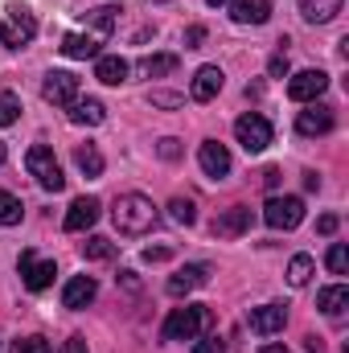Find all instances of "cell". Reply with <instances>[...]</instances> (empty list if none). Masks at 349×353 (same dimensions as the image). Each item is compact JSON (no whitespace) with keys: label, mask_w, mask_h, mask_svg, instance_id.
Masks as SVG:
<instances>
[{"label":"cell","mask_w":349,"mask_h":353,"mask_svg":"<svg viewBox=\"0 0 349 353\" xmlns=\"http://www.w3.org/2000/svg\"><path fill=\"white\" fill-rule=\"evenodd\" d=\"M157 218H161V214H157L152 197H144V193H119L115 205H111V222H115V230L128 234V239L148 234V230L157 226Z\"/></svg>","instance_id":"cell-1"},{"label":"cell","mask_w":349,"mask_h":353,"mask_svg":"<svg viewBox=\"0 0 349 353\" xmlns=\"http://www.w3.org/2000/svg\"><path fill=\"white\" fill-rule=\"evenodd\" d=\"M206 321H210L206 304H185V308H173V312H169V321H165V329H161V337H165V341H197V337H201V329H206Z\"/></svg>","instance_id":"cell-2"},{"label":"cell","mask_w":349,"mask_h":353,"mask_svg":"<svg viewBox=\"0 0 349 353\" xmlns=\"http://www.w3.org/2000/svg\"><path fill=\"white\" fill-rule=\"evenodd\" d=\"M33 33H37L33 12H29L25 4H8V12H4V21H0V46H4V50H21V46L33 41Z\"/></svg>","instance_id":"cell-3"},{"label":"cell","mask_w":349,"mask_h":353,"mask_svg":"<svg viewBox=\"0 0 349 353\" xmlns=\"http://www.w3.org/2000/svg\"><path fill=\"white\" fill-rule=\"evenodd\" d=\"M25 169L37 176V185H41V189H50V193H58V189L66 185V176H62V165H58L54 148H46V144H33V148L25 152Z\"/></svg>","instance_id":"cell-4"},{"label":"cell","mask_w":349,"mask_h":353,"mask_svg":"<svg viewBox=\"0 0 349 353\" xmlns=\"http://www.w3.org/2000/svg\"><path fill=\"white\" fill-rule=\"evenodd\" d=\"M263 222H267L271 230H296V226L304 222V201H300V197H267Z\"/></svg>","instance_id":"cell-5"},{"label":"cell","mask_w":349,"mask_h":353,"mask_svg":"<svg viewBox=\"0 0 349 353\" xmlns=\"http://www.w3.org/2000/svg\"><path fill=\"white\" fill-rule=\"evenodd\" d=\"M235 136H239V144H243L247 152H263V148L271 144V123H267V115H259V111H247V115L235 123Z\"/></svg>","instance_id":"cell-6"},{"label":"cell","mask_w":349,"mask_h":353,"mask_svg":"<svg viewBox=\"0 0 349 353\" xmlns=\"http://www.w3.org/2000/svg\"><path fill=\"white\" fill-rule=\"evenodd\" d=\"M41 99L54 103V107H70L79 99V79L70 70H50L46 83H41Z\"/></svg>","instance_id":"cell-7"},{"label":"cell","mask_w":349,"mask_h":353,"mask_svg":"<svg viewBox=\"0 0 349 353\" xmlns=\"http://www.w3.org/2000/svg\"><path fill=\"white\" fill-rule=\"evenodd\" d=\"M54 275H58L54 259H37L33 251H21V279H25L29 292H46L54 283Z\"/></svg>","instance_id":"cell-8"},{"label":"cell","mask_w":349,"mask_h":353,"mask_svg":"<svg viewBox=\"0 0 349 353\" xmlns=\"http://www.w3.org/2000/svg\"><path fill=\"white\" fill-rule=\"evenodd\" d=\"M329 87V74L325 70H300V74H292L288 79V99H296V103H317L321 94Z\"/></svg>","instance_id":"cell-9"},{"label":"cell","mask_w":349,"mask_h":353,"mask_svg":"<svg viewBox=\"0 0 349 353\" xmlns=\"http://www.w3.org/2000/svg\"><path fill=\"white\" fill-rule=\"evenodd\" d=\"M197 165H201V173H206V176L222 181V176L230 173V152H226V144H218V140H206V144L197 148Z\"/></svg>","instance_id":"cell-10"},{"label":"cell","mask_w":349,"mask_h":353,"mask_svg":"<svg viewBox=\"0 0 349 353\" xmlns=\"http://www.w3.org/2000/svg\"><path fill=\"white\" fill-rule=\"evenodd\" d=\"M329 128H333V107H325V103H308L296 115V132L300 136H325Z\"/></svg>","instance_id":"cell-11"},{"label":"cell","mask_w":349,"mask_h":353,"mask_svg":"<svg viewBox=\"0 0 349 353\" xmlns=\"http://www.w3.org/2000/svg\"><path fill=\"white\" fill-rule=\"evenodd\" d=\"M283 321H288V308L283 304H259V308H251L247 312V325L263 333V337H271V333H279L283 329Z\"/></svg>","instance_id":"cell-12"},{"label":"cell","mask_w":349,"mask_h":353,"mask_svg":"<svg viewBox=\"0 0 349 353\" xmlns=\"http://www.w3.org/2000/svg\"><path fill=\"white\" fill-rule=\"evenodd\" d=\"M251 230V210L247 205H230L226 214H218V222H214V234L218 239H243Z\"/></svg>","instance_id":"cell-13"},{"label":"cell","mask_w":349,"mask_h":353,"mask_svg":"<svg viewBox=\"0 0 349 353\" xmlns=\"http://www.w3.org/2000/svg\"><path fill=\"white\" fill-rule=\"evenodd\" d=\"M99 210H103V205H99V197H79V201L66 210V230H70V234L90 230V226L99 222Z\"/></svg>","instance_id":"cell-14"},{"label":"cell","mask_w":349,"mask_h":353,"mask_svg":"<svg viewBox=\"0 0 349 353\" xmlns=\"http://www.w3.org/2000/svg\"><path fill=\"white\" fill-rule=\"evenodd\" d=\"M235 25H263L271 17V0H226Z\"/></svg>","instance_id":"cell-15"},{"label":"cell","mask_w":349,"mask_h":353,"mask_svg":"<svg viewBox=\"0 0 349 353\" xmlns=\"http://www.w3.org/2000/svg\"><path fill=\"white\" fill-rule=\"evenodd\" d=\"M94 296H99V283H94V275H74V279L62 288V304H66V308H87Z\"/></svg>","instance_id":"cell-16"},{"label":"cell","mask_w":349,"mask_h":353,"mask_svg":"<svg viewBox=\"0 0 349 353\" xmlns=\"http://www.w3.org/2000/svg\"><path fill=\"white\" fill-rule=\"evenodd\" d=\"M222 83H226V74H222L218 66H201V70L193 74V87H189V94H193L197 103H210V99H218Z\"/></svg>","instance_id":"cell-17"},{"label":"cell","mask_w":349,"mask_h":353,"mask_svg":"<svg viewBox=\"0 0 349 353\" xmlns=\"http://www.w3.org/2000/svg\"><path fill=\"white\" fill-rule=\"evenodd\" d=\"M210 279V267L206 263H189V267H181L173 279H169V296H189L193 288H201Z\"/></svg>","instance_id":"cell-18"},{"label":"cell","mask_w":349,"mask_h":353,"mask_svg":"<svg viewBox=\"0 0 349 353\" xmlns=\"http://www.w3.org/2000/svg\"><path fill=\"white\" fill-rule=\"evenodd\" d=\"M94 79L107 83V87H119V83L128 79V62H123L119 54H99V58H94Z\"/></svg>","instance_id":"cell-19"},{"label":"cell","mask_w":349,"mask_h":353,"mask_svg":"<svg viewBox=\"0 0 349 353\" xmlns=\"http://www.w3.org/2000/svg\"><path fill=\"white\" fill-rule=\"evenodd\" d=\"M99 41L103 37H94V33H66V41H62V54L66 58H99Z\"/></svg>","instance_id":"cell-20"},{"label":"cell","mask_w":349,"mask_h":353,"mask_svg":"<svg viewBox=\"0 0 349 353\" xmlns=\"http://www.w3.org/2000/svg\"><path fill=\"white\" fill-rule=\"evenodd\" d=\"M341 12V0H300V17L308 25H329Z\"/></svg>","instance_id":"cell-21"},{"label":"cell","mask_w":349,"mask_h":353,"mask_svg":"<svg viewBox=\"0 0 349 353\" xmlns=\"http://www.w3.org/2000/svg\"><path fill=\"white\" fill-rule=\"evenodd\" d=\"M317 308H321L325 316H341V312L349 308V288H346V283L321 288V296H317Z\"/></svg>","instance_id":"cell-22"},{"label":"cell","mask_w":349,"mask_h":353,"mask_svg":"<svg viewBox=\"0 0 349 353\" xmlns=\"http://www.w3.org/2000/svg\"><path fill=\"white\" fill-rule=\"evenodd\" d=\"M70 119L83 123V128H94V123L107 119V107H103L99 99H74V103H70Z\"/></svg>","instance_id":"cell-23"},{"label":"cell","mask_w":349,"mask_h":353,"mask_svg":"<svg viewBox=\"0 0 349 353\" xmlns=\"http://www.w3.org/2000/svg\"><path fill=\"white\" fill-rule=\"evenodd\" d=\"M312 271H317L312 255H292V263H288V283H292V288H304V283L312 279Z\"/></svg>","instance_id":"cell-24"},{"label":"cell","mask_w":349,"mask_h":353,"mask_svg":"<svg viewBox=\"0 0 349 353\" xmlns=\"http://www.w3.org/2000/svg\"><path fill=\"white\" fill-rule=\"evenodd\" d=\"M140 70H144L148 79L173 74V70H177V54H157V58H144V62H140Z\"/></svg>","instance_id":"cell-25"},{"label":"cell","mask_w":349,"mask_h":353,"mask_svg":"<svg viewBox=\"0 0 349 353\" xmlns=\"http://www.w3.org/2000/svg\"><path fill=\"white\" fill-rule=\"evenodd\" d=\"M74 161H79V169H83L87 176H99V173H103V152H99L94 144H83V148L74 152Z\"/></svg>","instance_id":"cell-26"},{"label":"cell","mask_w":349,"mask_h":353,"mask_svg":"<svg viewBox=\"0 0 349 353\" xmlns=\"http://www.w3.org/2000/svg\"><path fill=\"white\" fill-rule=\"evenodd\" d=\"M87 25L94 29V37H107L115 29V8H94V12H87Z\"/></svg>","instance_id":"cell-27"},{"label":"cell","mask_w":349,"mask_h":353,"mask_svg":"<svg viewBox=\"0 0 349 353\" xmlns=\"http://www.w3.org/2000/svg\"><path fill=\"white\" fill-rule=\"evenodd\" d=\"M169 218H173L177 226H193L197 210H193V201H189V197H173V201H169Z\"/></svg>","instance_id":"cell-28"},{"label":"cell","mask_w":349,"mask_h":353,"mask_svg":"<svg viewBox=\"0 0 349 353\" xmlns=\"http://www.w3.org/2000/svg\"><path fill=\"white\" fill-rule=\"evenodd\" d=\"M21 214H25V210H21V201H17L12 193H4V189H0V226H17V222H21Z\"/></svg>","instance_id":"cell-29"},{"label":"cell","mask_w":349,"mask_h":353,"mask_svg":"<svg viewBox=\"0 0 349 353\" xmlns=\"http://www.w3.org/2000/svg\"><path fill=\"white\" fill-rule=\"evenodd\" d=\"M83 255H87V259H111V255H115V247H111L103 234H90L87 243H83Z\"/></svg>","instance_id":"cell-30"},{"label":"cell","mask_w":349,"mask_h":353,"mask_svg":"<svg viewBox=\"0 0 349 353\" xmlns=\"http://www.w3.org/2000/svg\"><path fill=\"white\" fill-rule=\"evenodd\" d=\"M17 115H21V99H17L12 90H4V94H0V128L17 123Z\"/></svg>","instance_id":"cell-31"},{"label":"cell","mask_w":349,"mask_h":353,"mask_svg":"<svg viewBox=\"0 0 349 353\" xmlns=\"http://www.w3.org/2000/svg\"><path fill=\"white\" fill-rule=\"evenodd\" d=\"M325 263H329V271H333V275H346V271H349V251H346V243H333Z\"/></svg>","instance_id":"cell-32"},{"label":"cell","mask_w":349,"mask_h":353,"mask_svg":"<svg viewBox=\"0 0 349 353\" xmlns=\"http://www.w3.org/2000/svg\"><path fill=\"white\" fill-rule=\"evenodd\" d=\"M12 353H50V341L46 337H21V341H12Z\"/></svg>","instance_id":"cell-33"},{"label":"cell","mask_w":349,"mask_h":353,"mask_svg":"<svg viewBox=\"0 0 349 353\" xmlns=\"http://www.w3.org/2000/svg\"><path fill=\"white\" fill-rule=\"evenodd\" d=\"M157 152H161V157H165V161H177V157H181V144H177L173 136H165V140H161V144H157Z\"/></svg>","instance_id":"cell-34"},{"label":"cell","mask_w":349,"mask_h":353,"mask_svg":"<svg viewBox=\"0 0 349 353\" xmlns=\"http://www.w3.org/2000/svg\"><path fill=\"white\" fill-rule=\"evenodd\" d=\"M267 70H271V79H283V74H288V54L279 50V54L271 58V66H267Z\"/></svg>","instance_id":"cell-35"},{"label":"cell","mask_w":349,"mask_h":353,"mask_svg":"<svg viewBox=\"0 0 349 353\" xmlns=\"http://www.w3.org/2000/svg\"><path fill=\"white\" fill-rule=\"evenodd\" d=\"M193 353H226V345H222L218 337H206V341H197V345H193Z\"/></svg>","instance_id":"cell-36"},{"label":"cell","mask_w":349,"mask_h":353,"mask_svg":"<svg viewBox=\"0 0 349 353\" xmlns=\"http://www.w3.org/2000/svg\"><path fill=\"white\" fill-rule=\"evenodd\" d=\"M317 230H321V234H333V230H337V214H325V218L317 222Z\"/></svg>","instance_id":"cell-37"},{"label":"cell","mask_w":349,"mask_h":353,"mask_svg":"<svg viewBox=\"0 0 349 353\" xmlns=\"http://www.w3.org/2000/svg\"><path fill=\"white\" fill-rule=\"evenodd\" d=\"M62 353H90V350H87V341H83V337H70V341L62 345Z\"/></svg>","instance_id":"cell-38"},{"label":"cell","mask_w":349,"mask_h":353,"mask_svg":"<svg viewBox=\"0 0 349 353\" xmlns=\"http://www.w3.org/2000/svg\"><path fill=\"white\" fill-rule=\"evenodd\" d=\"M201 37H206V29H201V25H193V29H189V33H185V41H189V50H193V46H197V41H201Z\"/></svg>","instance_id":"cell-39"},{"label":"cell","mask_w":349,"mask_h":353,"mask_svg":"<svg viewBox=\"0 0 349 353\" xmlns=\"http://www.w3.org/2000/svg\"><path fill=\"white\" fill-rule=\"evenodd\" d=\"M144 259H148V263H157V259H169V251H165V247H148V251H144Z\"/></svg>","instance_id":"cell-40"},{"label":"cell","mask_w":349,"mask_h":353,"mask_svg":"<svg viewBox=\"0 0 349 353\" xmlns=\"http://www.w3.org/2000/svg\"><path fill=\"white\" fill-rule=\"evenodd\" d=\"M152 103H161V107H177L181 99H177V94H152Z\"/></svg>","instance_id":"cell-41"},{"label":"cell","mask_w":349,"mask_h":353,"mask_svg":"<svg viewBox=\"0 0 349 353\" xmlns=\"http://www.w3.org/2000/svg\"><path fill=\"white\" fill-rule=\"evenodd\" d=\"M263 181H267V189H275V185H279V169H267V173H263Z\"/></svg>","instance_id":"cell-42"},{"label":"cell","mask_w":349,"mask_h":353,"mask_svg":"<svg viewBox=\"0 0 349 353\" xmlns=\"http://www.w3.org/2000/svg\"><path fill=\"white\" fill-rule=\"evenodd\" d=\"M263 353H288L283 345H263Z\"/></svg>","instance_id":"cell-43"},{"label":"cell","mask_w":349,"mask_h":353,"mask_svg":"<svg viewBox=\"0 0 349 353\" xmlns=\"http://www.w3.org/2000/svg\"><path fill=\"white\" fill-rule=\"evenodd\" d=\"M4 157H8V152H4V140H0V165H4Z\"/></svg>","instance_id":"cell-44"},{"label":"cell","mask_w":349,"mask_h":353,"mask_svg":"<svg viewBox=\"0 0 349 353\" xmlns=\"http://www.w3.org/2000/svg\"><path fill=\"white\" fill-rule=\"evenodd\" d=\"M210 4H226V0H210Z\"/></svg>","instance_id":"cell-45"}]
</instances>
